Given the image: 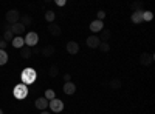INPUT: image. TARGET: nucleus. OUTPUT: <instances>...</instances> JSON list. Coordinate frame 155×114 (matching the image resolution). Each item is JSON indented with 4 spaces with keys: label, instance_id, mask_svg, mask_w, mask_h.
Returning <instances> with one entry per match:
<instances>
[{
    "label": "nucleus",
    "instance_id": "nucleus-5",
    "mask_svg": "<svg viewBox=\"0 0 155 114\" xmlns=\"http://www.w3.org/2000/svg\"><path fill=\"white\" fill-rule=\"evenodd\" d=\"M5 19H6V22H8V23L14 25V23H17V22H19V19H20V12H19L17 9H9V11L6 12Z\"/></svg>",
    "mask_w": 155,
    "mask_h": 114
},
{
    "label": "nucleus",
    "instance_id": "nucleus-21",
    "mask_svg": "<svg viewBox=\"0 0 155 114\" xmlns=\"http://www.w3.org/2000/svg\"><path fill=\"white\" fill-rule=\"evenodd\" d=\"M6 62H8V54H6V51H5V49H0V66L5 65Z\"/></svg>",
    "mask_w": 155,
    "mask_h": 114
},
{
    "label": "nucleus",
    "instance_id": "nucleus-26",
    "mask_svg": "<svg viewBox=\"0 0 155 114\" xmlns=\"http://www.w3.org/2000/svg\"><path fill=\"white\" fill-rule=\"evenodd\" d=\"M31 22H33V19H31V16H22V25L25 28H27V25H31Z\"/></svg>",
    "mask_w": 155,
    "mask_h": 114
},
{
    "label": "nucleus",
    "instance_id": "nucleus-14",
    "mask_svg": "<svg viewBox=\"0 0 155 114\" xmlns=\"http://www.w3.org/2000/svg\"><path fill=\"white\" fill-rule=\"evenodd\" d=\"M48 32H50L51 35H54V37H58V35H61L62 29H61V26H59V25H54V23H50V25H48Z\"/></svg>",
    "mask_w": 155,
    "mask_h": 114
},
{
    "label": "nucleus",
    "instance_id": "nucleus-6",
    "mask_svg": "<svg viewBox=\"0 0 155 114\" xmlns=\"http://www.w3.org/2000/svg\"><path fill=\"white\" fill-rule=\"evenodd\" d=\"M152 62H153V56H152L150 53H143V54L140 56V63H141V65L149 66Z\"/></svg>",
    "mask_w": 155,
    "mask_h": 114
},
{
    "label": "nucleus",
    "instance_id": "nucleus-4",
    "mask_svg": "<svg viewBox=\"0 0 155 114\" xmlns=\"http://www.w3.org/2000/svg\"><path fill=\"white\" fill-rule=\"evenodd\" d=\"M23 42H25V45H27L28 48H34L36 45H37V42H39V35H37V32H28L27 34V37L23 39Z\"/></svg>",
    "mask_w": 155,
    "mask_h": 114
},
{
    "label": "nucleus",
    "instance_id": "nucleus-8",
    "mask_svg": "<svg viewBox=\"0 0 155 114\" xmlns=\"http://www.w3.org/2000/svg\"><path fill=\"white\" fill-rule=\"evenodd\" d=\"M102 29H104V23H102L101 20H93L92 23H90V31L92 32H101Z\"/></svg>",
    "mask_w": 155,
    "mask_h": 114
},
{
    "label": "nucleus",
    "instance_id": "nucleus-17",
    "mask_svg": "<svg viewBox=\"0 0 155 114\" xmlns=\"http://www.w3.org/2000/svg\"><path fill=\"white\" fill-rule=\"evenodd\" d=\"M11 43H12V46H14V48H17V49H22V48L25 46V42H23V39H22V37H14Z\"/></svg>",
    "mask_w": 155,
    "mask_h": 114
},
{
    "label": "nucleus",
    "instance_id": "nucleus-20",
    "mask_svg": "<svg viewBox=\"0 0 155 114\" xmlns=\"http://www.w3.org/2000/svg\"><path fill=\"white\" fill-rule=\"evenodd\" d=\"M54 19H56V14H54V11H47L45 12V20L48 22V23H54Z\"/></svg>",
    "mask_w": 155,
    "mask_h": 114
},
{
    "label": "nucleus",
    "instance_id": "nucleus-1",
    "mask_svg": "<svg viewBox=\"0 0 155 114\" xmlns=\"http://www.w3.org/2000/svg\"><path fill=\"white\" fill-rule=\"evenodd\" d=\"M36 79H37V72H36V69L34 68H25L22 72H20V83H23V85H31V83H34L36 82Z\"/></svg>",
    "mask_w": 155,
    "mask_h": 114
},
{
    "label": "nucleus",
    "instance_id": "nucleus-32",
    "mask_svg": "<svg viewBox=\"0 0 155 114\" xmlns=\"http://www.w3.org/2000/svg\"><path fill=\"white\" fill-rule=\"evenodd\" d=\"M56 5L58 6H64L65 5V0H56Z\"/></svg>",
    "mask_w": 155,
    "mask_h": 114
},
{
    "label": "nucleus",
    "instance_id": "nucleus-24",
    "mask_svg": "<svg viewBox=\"0 0 155 114\" xmlns=\"http://www.w3.org/2000/svg\"><path fill=\"white\" fill-rule=\"evenodd\" d=\"M98 48L101 49V51H102V53H109V51H110V45H109L107 42H101Z\"/></svg>",
    "mask_w": 155,
    "mask_h": 114
},
{
    "label": "nucleus",
    "instance_id": "nucleus-34",
    "mask_svg": "<svg viewBox=\"0 0 155 114\" xmlns=\"http://www.w3.org/2000/svg\"><path fill=\"white\" fill-rule=\"evenodd\" d=\"M41 114H50L48 111H41Z\"/></svg>",
    "mask_w": 155,
    "mask_h": 114
},
{
    "label": "nucleus",
    "instance_id": "nucleus-23",
    "mask_svg": "<svg viewBox=\"0 0 155 114\" xmlns=\"http://www.w3.org/2000/svg\"><path fill=\"white\" fill-rule=\"evenodd\" d=\"M12 39H14V34L11 32V29L3 32V40H5L6 43H8V42H12Z\"/></svg>",
    "mask_w": 155,
    "mask_h": 114
},
{
    "label": "nucleus",
    "instance_id": "nucleus-3",
    "mask_svg": "<svg viewBox=\"0 0 155 114\" xmlns=\"http://www.w3.org/2000/svg\"><path fill=\"white\" fill-rule=\"evenodd\" d=\"M48 106H50V109L53 111V112H61V111H64V102L61 99H51V100H48Z\"/></svg>",
    "mask_w": 155,
    "mask_h": 114
},
{
    "label": "nucleus",
    "instance_id": "nucleus-7",
    "mask_svg": "<svg viewBox=\"0 0 155 114\" xmlns=\"http://www.w3.org/2000/svg\"><path fill=\"white\" fill-rule=\"evenodd\" d=\"M11 32L14 34V35H20L22 37V34L25 32V26H23L20 22H17L14 25H11Z\"/></svg>",
    "mask_w": 155,
    "mask_h": 114
},
{
    "label": "nucleus",
    "instance_id": "nucleus-25",
    "mask_svg": "<svg viewBox=\"0 0 155 114\" xmlns=\"http://www.w3.org/2000/svg\"><path fill=\"white\" fill-rule=\"evenodd\" d=\"M153 19V14L150 11H143V22H150Z\"/></svg>",
    "mask_w": 155,
    "mask_h": 114
},
{
    "label": "nucleus",
    "instance_id": "nucleus-27",
    "mask_svg": "<svg viewBox=\"0 0 155 114\" xmlns=\"http://www.w3.org/2000/svg\"><path fill=\"white\" fill-rule=\"evenodd\" d=\"M130 8H132L134 11H143V2H134V3L130 5Z\"/></svg>",
    "mask_w": 155,
    "mask_h": 114
},
{
    "label": "nucleus",
    "instance_id": "nucleus-12",
    "mask_svg": "<svg viewBox=\"0 0 155 114\" xmlns=\"http://www.w3.org/2000/svg\"><path fill=\"white\" fill-rule=\"evenodd\" d=\"M64 93H65L67 96H71V94H74V91H76V85L73 83V82H65L64 83Z\"/></svg>",
    "mask_w": 155,
    "mask_h": 114
},
{
    "label": "nucleus",
    "instance_id": "nucleus-15",
    "mask_svg": "<svg viewBox=\"0 0 155 114\" xmlns=\"http://www.w3.org/2000/svg\"><path fill=\"white\" fill-rule=\"evenodd\" d=\"M132 22L140 25V23H143V11H134V14H132Z\"/></svg>",
    "mask_w": 155,
    "mask_h": 114
},
{
    "label": "nucleus",
    "instance_id": "nucleus-30",
    "mask_svg": "<svg viewBox=\"0 0 155 114\" xmlns=\"http://www.w3.org/2000/svg\"><path fill=\"white\" fill-rule=\"evenodd\" d=\"M6 45H8V43H6V42H5L3 39L0 40V49H5V48H6Z\"/></svg>",
    "mask_w": 155,
    "mask_h": 114
},
{
    "label": "nucleus",
    "instance_id": "nucleus-31",
    "mask_svg": "<svg viewBox=\"0 0 155 114\" xmlns=\"http://www.w3.org/2000/svg\"><path fill=\"white\" fill-rule=\"evenodd\" d=\"M64 80H65V82H71V75L70 74H64Z\"/></svg>",
    "mask_w": 155,
    "mask_h": 114
},
{
    "label": "nucleus",
    "instance_id": "nucleus-35",
    "mask_svg": "<svg viewBox=\"0 0 155 114\" xmlns=\"http://www.w3.org/2000/svg\"><path fill=\"white\" fill-rule=\"evenodd\" d=\"M0 114H3V111H2V108H0Z\"/></svg>",
    "mask_w": 155,
    "mask_h": 114
},
{
    "label": "nucleus",
    "instance_id": "nucleus-19",
    "mask_svg": "<svg viewBox=\"0 0 155 114\" xmlns=\"http://www.w3.org/2000/svg\"><path fill=\"white\" fill-rule=\"evenodd\" d=\"M20 56H22L23 59H30V57L33 56V51H31V48H28V46H23V48L20 49Z\"/></svg>",
    "mask_w": 155,
    "mask_h": 114
},
{
    "label": "nucleus",
    "instance_id": "nucleus-10",
    "mask_svg": "<svg viewBox=\"0 0 155 114\" xmlns=\"http://www.w3.org/2000/svg\"><path fill=\"white\" fill-rule=\"evenodd\" d=\"M99 43H101L99 37H96V35H90V37H87V46H88V48L96 49V48L99 46Z\"/></svg>",
    "mask_w": 155,
    "mask_h": 114
},
{
    "label": "nucleus",
    "instance_id": "nucleus-11",
    "mask_svg": "<svg viewBox=\"0 0 155 114\" xmlns=\"http://www.w3.org/2000/svg\"><path fill=\"white\" fill-rule=\"evenodd\" d=\"M34 106H36L37 109H41V111H45L47 106H48V100H47L45 97H39V99H36Z\"/></svg>",
    "mask_w": 155,
    "mask_h": 114
},
{
    "label": "nucleus",
    "instance_id": "nucleus-16",
    "mask_svg": "<svg viewBox=\"0 0 155 114\" xmlns=\"http://www.w3.org/2000/svg\"><path fill=\"white\" fill-rule=\"evenodd\" d=\"M110 37H112V32H110L109 29H106V28H104V29L101 31L99 40H101V42H107V43H109V39H110Z\"/></svg>",
    "mask_w": 155,
    "mask_h": 114
},
{
    "label": "nucleus",
    "instance_id": "nucleus-29",
    "mask_svg": "<svg viewBox=\"0 0 155 114\" xmlns=\"http://www.w3.org/2000/svg\"><path fill=\"white\" fill-rule=\"evenodd\" d=\"M104 17H106V12L104 11H98V19L96 20H101L102 22V19H104Z\"/></svg>",
    "mask_w": 155,
    "mask_h": 114
},
{
    "label": "nucleus",
    "instance_id": "nucleus-2",
    "mask_svg": "<svg viewBox=\"0 0 155 114\" xmlns=\"http://www.w3.org/2000/svg\"><path fill=\"white\" fill-rule=\"evenodd\" d=\"M28 86L27 85H23V83H19V85H16L14 86V90H12V96H14L17 100H22V99H25L28 96Z\"/></svg>",
    "mask_w": 155,
    "mask_h": 114
},
{
    "label": "nucleus",
    "instance_id": "nucleus-13",
    "mask_svg": "<svg viewBox=\"0 0 155 114\" xmlns=\"http://www.w3.org/2000/svg\"><path fill=\"white\" fill-rule=\"evenodd\" d=\"M65 48H67V53L68 54H78V53H79V45H78L76 42H73V40L68 42Z\"/></svg>",
    "mask_w": 155,
    "mask_h": 114
},
{
    "label": "nucleus",
    "instance_id": "nucleus-9",
    "mask_svg": "<svg viewBox=\"0 0 155 114\" xmlns=\"http://www.w3.org/2000/svg\"><path fill=\"white\" fill-rule=\"evenodd\" d=\"M54 53H56V49H54L53 45H45L44 48H41V54H42L44 57H51Z\"/></svg>",
    "mask_w": 155,
    "mask_h": 114
},
{
    "label": "nucleus",
    "instance_id": "nucleus-18",
    "mask_svg": "<svg viewBox=\"0 0 155 114\" xmlns=\"http://www.w3.org/2000/svg\"><path fill=\"white\" fill-rule=\"evenodd\" d=\"M109 86L112 88V90H120V88L123 86V82H121L120 79H112V80L109 82Z\"/></svg>",
    "mask_w": 155,
    "mask_h": 114
},
{
    "label": "nucleus",
    "instance_id": "nucleus-22",
    "mask_svg": "<svg viewBox=\"0 0 155 114\" xmlns=\"http://www.w3.org/2000/svg\"><path fill=\"white\" fill-rule=\"evenodd\" d=\"M48 74H50V77H56V75H59V68L56 65H51L48 69Z\"/></svg>",
    "mask_w": 155,
    "mask_h": 114
},
{
    "label": "nucleus",
    "instance_id": "nucleus-28",
    "mask_svg": "<svg viewBox=\"0 0 155 114\" xmlns=\"http://www.w3.org/2000/svg\"><path fill=\"white\" fill-rule=\"evenodd\" d=\"M44 97H45L47 100H51V99H54L56 96H54V91H53V90H47V91H45V96H44Z\"/></svg>",
    "mask_w": 155,
    "mask_h": 114
},
{
    "label": "nucleus",
    "instance_id": "nucleus-33",
    "mask_svg": "<svg viewBox=\"0 0 155 114\" xmlns=\"http://www.w3.org/2000/svg\"><path fill=\"white\" fill-rule=\"evenodd\" d=\"M31 51H33L34 54H41V48H36V46H34V49L31 48Z\"/></svg>",
    "mask_w": 155,
    "mask_h": 114
}]
</instances>
